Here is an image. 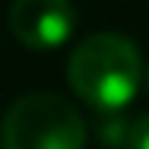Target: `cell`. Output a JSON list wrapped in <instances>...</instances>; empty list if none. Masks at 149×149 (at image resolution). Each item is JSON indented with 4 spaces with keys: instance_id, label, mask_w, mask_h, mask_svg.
<instances>
[{
    "instance_id": "cell-5",
    "label": "cell",
    "mask_w": 149,
    "mask_h": 149,
    "mask_svg": "<svg viewBox=\"0 0 149 149\" xmlns=\"http://www.w3.org/2000/svg\"><path fill=\"white\" fill-rule=\"evenodd\" d=\"M127 149H149V114H140L130 124V140Z\"/></svg>"
},
{
    "instance_id": "cell-1",
    "label": "cell",
    "mask_w": 149,
    "mask_h": 149,
    "mask_svg": "<svg viewBox=\"0 0 149 149\" xmlns=\"http://www.w3.org/2000/svg\"><path fill=\"white\" fill-rule=\"evenodd\" d=\"M67 79L86 105L102 114L124 111L143 79L140 48L118 32H95L67 60Z\"/></svg>"
},
{
    "instance_id": "cell-2",
    "label": "cell",
    "mask_w": 149,
    "mask_h": 149,
    "mask_svg": "<svg viewBox=\"0 0 149 149\" xmlns=\"http://www.w3.org/2000/svg\"><path fill=\"white\" fill-rule=\"evenodd\" d=\"M0 149H86V124L57 92H29L0 120Z\"/></svg>"
},
{
    "instance_id": "cell-4",
    "label": "cell",
    "mask_w": 149,
    "mask_h": 149,
    "mask_svg": "<svg viewBox=\"0 0 149 149\" xmlns=\"http://www.w3.org/2000/svg\"><path fill=\"white\" fill-rule=\"evenodd\" d=\"M130 124L120 111L114 114H105L102 124H98V136H102V146L105 149H127V140H130Z\"/></svg>"
},
{
    "instance_id": "cell-3",
    "label": "cell",
    "mask_w": 149,
    "mask_h": 149,
    "mask_svg": "<svg viewBox=\"0 0 149 149\" xmlns=\"http://www.w3.org/2000/svg\"><path fill=\"white\" fill-rule=\"evenodd\" d=\"M10 29L32 51H54L73 35L76 10L70 0H13Z\"/></svg>"
},
{
    "instance_id": "cell-6",
    "label": "cell",
    "mask_w": 149,
    "mask_h": 149,
    "mask_svg": "<svg viewBox=\"0 0 149 149\" xmlns=\"http://www.w3.org/2000/svg\"><path fill=\"white\" fill-rule=\"evenodd\" d=\"M146 86H149V67H146Z\"/></svg>"
}]
</instances>
